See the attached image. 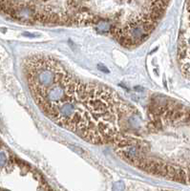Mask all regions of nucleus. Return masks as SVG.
<instances>
[{
  "label": "nucleus",
  "instance_id": "obj_1",
  "mask_svg": "<svg viewBox=\"0 0 190 191\" xmlns=\"http://www.w3.org/2000/svg\"><path fill=\"white\" fill-rule=\"evenodd\" d=\"M187 24L180 36L178 46V59L181 70L190 79V1L186 2Z\"/></svg>",
  "mask_w": 190,
  "mask_h": 191
},
{
  "label": "nucleus",
  "instance_id": "obj_2",
  "mask_svg": "<svg viewBox=\"0 0 190 191\" xmlns=\"http://www.w3.org/2000/svg\"><path fill=\"white\" fill-rule=\"evenodd\" d=\"M113 191H124V183L122 182H117L113 185Z\"/></svg>",
  "mask_w": 190,
  "mask_h": 191
},
{
  "label": "nucleus",
  "instance_id": "obj_3",
  "mask_svg": "<svg viewBox=\"0 0 190 191\" xmlns=\"http://www.w3.org/2000/svg\"><path fill=\"white\" fill-rule=\"evenodd\" d=\"M6 162V157L4 155V153H0V165H3Z\"/></svg>",
  "mask_w": 190,
  "mask_h": 191
}]
</instances>
